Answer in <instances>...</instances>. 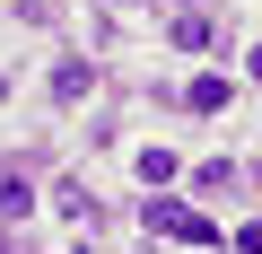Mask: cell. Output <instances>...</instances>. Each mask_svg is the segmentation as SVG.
I'll return each instance as SVG.
<instances>
[{"label": "cell", "instance_id": "10", "mask_svg": "<svg viewBox=\"0 0 262 254\" xmlns=\"http://www.w3.org/2000/svg\"><path fill=\"white\" fill-rule=\"evenodd\" d=\"M0 254H9V237H0Z\"/></svg>", "mask_w": 262, "mask_h": 254}, {"label": "cell", "instance_id": "6", "mask_svg": "<svg viewBox=\"0 0 262 254\" xmlns=\"http://www.w3.org/2000/svg\"><path fill=\"white\" fill-rule=\"evenodd\" d=\"M53 210H61V219H88V228H96V193H88V184H79V175H70V184H61V193H53Z\"/></svg>", "mask_w": 262, "mask_h": 254}, {"label": "cell", "instance_id": "5", "mask_svg": "<svg viewBox=\"0 0 262 254\" xmlns=\"http://www.w3.org/2000/svg\"><path fill=\"white\" fill-rule=\"evenodd\" d=\"M184 105H192V114H219V105H227V79H219V70H201V79L184 88Z\"/></svg>", "mask_w": 262, "mask_h": 254}, {"label": "cell", "instance_id": "9", "mask_svg": "<svg viewBox=\"0 0 262 254\" xmlns=\"http://www.w3.org/2000/svg\"><path fill=\"white\" fill-rule=\"evenodd\" d=\"M175 9H192V0H175Z\"/></svg>", "mask_w": 262, "mask_h": 254}, {"label": "cell", "instance_id": "8", "mask_svg": "<svg viewBox=\"0 0 262 254\" xmlns=\"http://www.w3.org/2000/svg\"><path fill=\"white\" fill-rule=\"evenodd\" d=\"M140 184L166 193V184H175V158H166V149H140Z\"/></svg>", "mask_w": 262, "mask_h": 254}, {"label": "cell", "instance_id": "1", "mask_svg": "<svg viewBox=\"0 0 262 254\" xmlns=\"http://www.w3.org/2000/svg\"><path fill=\"white\" fill-rule=\"evenodd\" d=\"M149 237H175V245H219V219H201L192 202H140Z\"/></svg>", "mask_w": 262, "mask_h": 254}, {"label": "cell", "instance_id": "3", "mask_svg": "<svg viewBox=\"0 0 262 254\" xmlns=\"http://www.w3.org/2000/svg\"><path fill=\"white\" fill-rule=\"evenodd\" d=\"M27 210H35V184L18 167H0V219H27Z\"/></svg>", "mask_w": 262, "mask_h": 254}, {"label": "cell", "instance_id": "2", "mask_svg": "<svg viewBox=\"0 0 262 254\" xmlns=\"http://www.w3.org/2000/svg\"><path fill=\"white\" fill-rule=\"evenodd\" d=\"M192 184H201V193H210V202H236V193H245V184H253V175H245V167H236V158H210V167H201V175H192Z\"/></svg>", "mask_w": 262, "mask_h": 254}, {"label": "cell", "instance_id": "4", "mask_svg": "<svg viewBox=\"0 0 262 254\" xmlns=\"http://www.w3.org/2000/svg\"><path fill=\"white\" fill-rule=\"evenodd\" d=\"M210 44H219V27H210L201 9H184V18H175V53H210Z\"/></svg>", "mask_w": 262, "mask_h": 254}, {"label": "cell", "instance_id": "7", "mask_svg": "<svg viewBox=\"0 0 262 254\" xmlns=\"http://www.w3.org/2000/svg\"><path fill=\"white\" fill-rule=\"evenodd\" d=\"M88 79H96L88 62H61V70H53V96H61V105H79V96H88Z\"/></svg>", "mask_w": 262, "mask_h": 254}]
</instances>
